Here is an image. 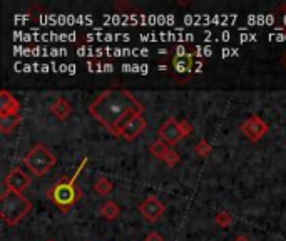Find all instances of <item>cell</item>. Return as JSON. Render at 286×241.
Returning <instances> with one entry per match:
<instances>
[{
	"label": "cell",
	"instance_id": "6da1fadb",
	"mask_svg": "<svg viewBox=\"0 0 286 241\" xmlns=\"http://www.w3.org/2000/svg\"><path fill=\"white\" fill-rule=\"evenodd\" d=\"M144 109L142 102L129 91L107 89L92 101L89 114L114 136H119L125 120L134 114H144Z\"/></svg>",
	"mask_w": 286,
	"mask_h": 241
},
{
	"label": "cell",
	"instance_id": "7a4b0ae2",
	"mask_svg": "<svg viewBox=\"0 0 286 241\" xmlns=\"http://www.w3.org/2000/svg\"><path fill=\"white\" fill-rule=\"evenodd\" d=\"M85 164H87V158L82 159L81 166H79L76 169V173H74L71 177H67V176L60 177V179L57 181L52 188H49L47 193H45L47 199L52 201L62 213H69V211L74 208V204L82 198V191L77 188L76 181H77L79 174L82 173V169L85 168Z\"/></svg>",
	"mask_w": 286,
	"mask_h": 241
},
{
	"label": "cell",
	"instance_id": "3957f363",
	"mask_svg": "<svg viewBox=\"0 0 286 241\" xmlns=\"http://www.w3.org/2000/svg\"><path fill=\"white\" fill-rule=\"evenodd\" d=\"M32 211V201H28L24 193L5 188L0 194V218L5 225L15 226Z\"/></svg>",
	"mask_w": 286,
	"mask_h": 241
},
{
	"label": "cell",
	"instance_id": "277c9868",
	"mask_svg": "<svg viewBox=\"0 0 286 241\" xmlns=\"http://www.w3.org/2000/svg\"><path fill=\"white\" fill-rule=\"evenodd\" d=\"M24 164L34 176H45L57 163V158L44 144H36L24 156Z\"/></svg>",
	"mask_w": 286,
	"mask_h": 241
},
{
	"label": "cell",
	"instance_id": "5b68a950",
	"mask_svg": "<svg viewBox=\"0 0 286 241\" xmlns=\"http://www.w3.org/2000/svg\"><path fill=\"white\" fill-rule=\"evenodd\" d=\"M270 131V126L265 119L258 114H253L241 124V133L248 137L251 142H260L263 137L268 134Z\"/></svg>",
	"mask_w": 286,
	"mask_h": 241
},
{
	"label": "cell",
	"instance_id": "8992f818",
	"mask_svg": "<svg viewBox=\"0 0 286 241\" xmlns=\"http://www.w3.org/2000/svg\"><path fill=\"white\" fill-rule=\"evenodd\" d=\"M139 213L147 223H156L166 213V204L154 194H149L139 204Z\"/></svg>",
	"mask_w": 286,
	"mask_h": 241
},
{
	"label": "cell",
	"instance_id": "52a82bcc",
	"mask_svg": "<svg viewBox=\"0 0 286 241\" xmlns=\"http://www.w3.org/2000/svg\"><path fill=\"white\" fill-rule=\"evenodd\" d=\"M157 134H159V139L168 142L169 146H176L177 142L184 137V133H182V128H181V120H177L174 117L166 119L161 128H159Z\"/></svg>",
	"mask_w": 286,
	"mask_h": 241
},
{
	"label": "cell",
	"instance_id": "ba28073f",
	"mask_svg": "<svg viewBox=\"0 0 286 241\" xmlns=\"http://www.w3.org/2000/svg\"><path fill=\"white\" fill-rule=\"evenodd\" d=\"M146 128H147L146 117L142 116V114H134V116H131L128 120H125V124L122 126L119 136H121L122 139L131 142V141H134L136 137H139L142 133H144Z\"/></svg>",
	"mask_w": 286,
	"mask_h": 241
},
{
	"label": "cell",
	"instance_id": "9c48e42d",
	"mask_svg": "<svg viewBox=\"0 0 286 241\" xmlns=\"http://www.w3.org/2000/svg\"><path fill=\"white\" fill-rule=\"evenodd\" d=\"M30 174H27V171L22 168H12L9 171V174L4 177V185L5 188L14 189V191L24 193L27 186L30 185Z\"/></svg>",
	"mask_w": 286,
	"mask_h": 241
},
{
	"label": "cell",
	"instance_id": "30bf717a",
	"mask_svg": "<svg viewBox=\"0 0 286 241\" xmlns=\"http://www.w3.org/2000/svg\"><path fill=\"white\" fill-rule=\"evenodd\" d=\"M5 114H20V102L14 94H10V91L2 89L0 91V116H5Z\"/></svg>",
	"mask_w": 286,
	"mask_h": 241
},
{
	"label": "cell",
	"instance_id": "8fae6325",
	"mask_svg": "<svg viewBox=\"0 0 286 241\" xmlns=\"http://www.w3.org/2000/svg\"><path fill=\"white\" fill-rule=\"evenodd\" d=\"M50 112L59 120H66L72 114V104L67 99H64V97H59V99H55L50 104Z\"/></svg>",
	"mask_w": 286,
	"mask_h": 241
},
{
	"label": "cell",
	"instance_id": "7c38bea8",
	"mask_svg": "<svg viewBox=\"0 0 286 241\" xmlns=\"http://www.w3.org/2000/svg\"><path fill=\"white\" fill-rule=\"evenodd\" d=\"M99 215L107 221H114V220H117L119 215H121V208H119V204L116 203V201L109 199V201H106V203L101 204Z\"/></svg>",
	"mask_w": 286,
	"mask_h": 241
},
{
	"label": "cell",
	"instance_id": "4fadbf2b",
	"mask_svg": "<svg viewBox=\"0 0 286 241\" xmlns=\"http://www.w3.org/2000/svg\"><path fill=\"white\" fill-rule=\"evenodd\" d=\"M20 123H22L20 114H5V116H0V131H2V134H9Z\"/></svg>",
	"mask_w": 286,
	"mask_h": 241
},
{
	"label": "cell",
	"instance_id": "5bb4252c",
	"mask_svg": "<svg viewBox=\"0 0 286 241\" xmlns=\"http://www.w3.org/2000/svg\"><path fill=\"white\" fill-rule=\"evenodd\" d=\"M194 64V57L193 54H177L174 55V59H173V66L177 72H187V71H191V67Z\"/></svg>",
	"mask_w": 286,
	"mask_h": 241
},
{
	"label": "cell",
	"instance_id": "9a60e30c",
	"mask_svg": "<svg viewBox=\"0 0 286 241\" xmlns=\"http://www.w3.org/2000/svg\"><path fill=\"white\" fill-rule=\"evenodd\" d=\"M94 191L99 194V196H107L114 191V185L111 179H107L106 176H99L94 183Z\"/></svg>",
	"mask_w": 286,
	"mask_h": 241
},
{
	"label": "cell",
	"instance_id": "2e32d148",
	"mask_svg": "<svg viewBox=\"0 0 286 241\" xmlns=\"http://www.w3.org/2000/svg\"><path fill=\"white\" fill-rule=\"evenodd\" d=\"M169 147H171V146L168 144V142H164L163 139H156L154 142H151L149 151H151L152 156H156L157 159H161V161H163L164 154L169 151Z\"/></svg>",
	"mask_w": 286,
	"mask_h": 241
},
{
	"label": "cell",
	"instance_id": "e0dca14e",
	"mask_svg": "<svg viewBox=\"0 0 286 241\" xmlns=\"http://www.w3.org/2000/svg\"><path fill=\"white\" fill-rule=\"evenodd\" d=\"M211 153H213V146L209 144V141L208 139H199L196 142V154L198 156H201V158H208L211 156Z\"/></svg>",
	"mask_w": 286,
	"mask_h": 241
},
{
	"label": "cell",
	"instance_id": "ac0fdd59",
	"mask_svg": "<svg viewBox=\"0 0 286 241\" xmlns=\"http://www.w3.org/2000/svg\"><path fill=\"white\" fill-rule=\"evenodd\" d=\"M233 223V215L230 211H219L214 216V225H218L219 228H228Z\"/></svg>",
	"mask_w": 286,
	"mask_h": 241
},
{
	"label": "cell",
	"instance_id": "d6986e66",
	"mask_svg": "<svg viewBox=\"0 0 286 241\" xmlns=\"http://www.w3.org/2000/svg\"><path fill=\"white\" fill-rule=\"evenodd\" d=\"M163 161L166 164L169 166V168H174V166L179 163L181 161V156H179V153L176 151V149H173V147H169V151L164 154V158H163Z\"/></svg>",
	"mask_w": 286,
	"mask_h": 241
},
{
	"label": "cell",
	"instance_id": "ffe728a7",
	"mask_svg": "<svg viewBox=\"0 0 286 241\" xmlns=\"http://www.w3.org/2000/svg\"><path fill=\"white\" fill-rule=\"evenodd\" d=\"M181 128H182V133H184V137L191 136L194 131V126L191 120H181Z\"/></svg>",
	"mask_w": 286,
	"mask_h": 241
},
{
	"label": "cell",
	"instance_id": "44dd1931",
	"mask_svg": "<svg viewBox=\"0 0 286 241\" xmlns=\"http://www.w3.org/2000/svg\"><path fill=\"white\" fill-rule=\"evenodd\" d=\"M144 241H164V236L161 233H157V231H149L146 234Z\"/></svg>",
	"mask_w": 286,
	"mask_h": 241
},
{
	"label": "cell",
	"instance_id": "7402d4cb",
	"mask_svg": "<svg viewBox=\"0 0 286 241\" xmlns=\"http://www.w3.org/2000/svg\"><path fill=\"white\" fill-rule=\"evenodd\" d=\"M233 241H251V239L248 236H244V234H238V236L234 238Z\"/></svg>",
	"mask_w": 286,
	"mask_h": 241
},
{
	"label": "cell",
	"instance_id": "603a6c76",
	"mask_svg": "<svg viewBox=\"0 0 286 241\" xmlns=\"http://www.w3.org/2000/svg\"><path fill=\"white\" fill-rule=\"evenodd\" d=\"M281 62H283V66H284V69H286V52H284V55H283V59H281Z\"/></svg>",
	"mask_w": 286,
	"mask_h": 241
},
{
	"label": "cell",
	"instance_id": "cb8c5ba5",
	"mask_svg": "<svg viewBox=\"0 0 286 241\" xmlns=\"http://www.w3.org/2000/svg\"><path fill=\"white\" fill-rule=\"evenodd\" d=\"M45 241H55V239H45Z\"/></svg>",
	"mask_w": 286,
	"mask_h": 241
}]
</instances>
